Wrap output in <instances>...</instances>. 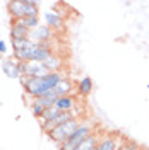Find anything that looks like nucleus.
I'll return each mask as SVG.
<instances>
[{"label": "nucleus", "instance_id": "f8f14e48", "mask_svg": "<svg viewBox=\"0 0 149 150\" xmlns=\"http://www.w3.org/2000/svg\"><path fill=\"white\" fill-rule=\"evenodd\" d=\"M57 99H58V96L55 94V91H48L45 96H41V97L34 99V103L39 104V106H43V108L47 109V108H53V106H55Z\"/></svg>", "mask_w": 149, "mask_h": 150}, {"label": "nucleus", "instance_id": "6e6552de", "mask_svg": "<svg viewBox=\"0 0 149 150\" xmlns=\"http://www.w3.org/2000/svg\"><path fill=\"white\" fill-rule=\"evenodd\" d=\"M9 12H10V17L14 19V21L26 19V0L9 2Z\"/></svg>", "mask_w": 149, "mask_h": 150}, {"label": "nucleus", "instance_id": "4be33fe9", "mask_svg": "<svg viewBox=\"0 0 149 150\" xmlns=\"http://www.w3.org/2000/svg\"><path fill=\"white\" fill-rule=\"evenodd\" d=\"M123 150H140V147L137 143H127V145H123Z\"/></svg>", "mask_w": 149, "mask_h": 150}, {"label": "nucleus", "instance_id": "1a4fd4ad", "mask_svg": "<svg viewBox=\"0 0 149 150\" xmlns=\"http://www.w3.org/2000/svg\"><path fill=\"white\" fill-rule=\"evenodd\" d=\"M43 17H45V24L52 29H60L64 26V19H62V16H60L58 12L47 10V12L43 14Z\"/></svg>", "mask_w": 149, "mask_h": 150}, {"label": "nucleus", "instance_id": "423d86ee", "mask_svg": "<svg viewBox=\"0 0 149 150\" xmlns=\"http://www.w3.org/2000/svg\"><path fill=\"white\" fill-rule=\"evenodd\" d=\"M2 72L5 74V77H9V79H21L22 77V72H21L19 63L14 62L12 58H7V60L2 62Z\"/></svg>", "mask_w": 149, "mask_h": 150}, {"label": "nucleus", "instance_id": "9b49d317", "mask_svg": "<svg viewBox=\"0 0 149 150\" xmlns=\"http://www.w3.org/2000/svg\"><path fill=\"white\" fill-rule=\"evenodd\" d=\"M72 89H74L72 80H69V79H65V77H64V79L57 84V87L53 89V91H55V94L58 96V97H65V96H70Z\"/></svg>", "mask_w": 149, "mask_h": 150}, {"label": "nucleus", "instance_id": "a211bd4d", "mask_svg": "<svg viewBox=\"0 0 149 150\" xmlns=\"http://www.w3.org/2000/svg\"><path fill=\"white\" fill-rule=\"evenodd\" d=\"M58 114H60V111L57 109L55 106H53V108H47L45 112H43V116H41V120H43V121H52V120H55Z\"/></svg>", "mask_w": 149, "mask_h": 150}, {"label": "nucleus", "instance_id": "aec40b11", "mask_svg": "<svg viewBox=\"0 0 149 150\" xmlns=\"http://www.w3.org/2000/svg\"><path fill=\"white\" fill-rule=\"evenodd\" d=\"M24 21H26V28H28L29 31H33L34 28L39 26V17H26Z\"/></svg>", "mask_w": 149, "mask_h": 150}, {"label": "nucleus", "instance_id": "f257e3e1", "mask_svg": "<svg viewBox=\"0 0 149 150\" xmlns=\"http://www.w3.org/2000/svg\"><path fill=\"white\" fill-rule=\"evenodd\" d=\"M62 79L64 77L60 72H52V74H48L47 77H41V79H26L24 77L21 82H22V87L26 89V92L31 97L38 99V97L45 96L48 91H53Z\"/></svg>", "mask_w": 149, "mask_h": 150}, {"label": "nucleus", "instance_id": "7ed1b4c3", "mask_svg": "<svg viewBox=\"0 0 149 150\" xmlns=\"http://www.w3.org/2000/svg\"><path fill=\"white\" fill-rule=\"evenodd\" d=\"M79 126H81V120H70V121H67V123H64V125H60V126H57L53 131H50L48 137L55 142L57 145H60V143H64L67 138H70V137L74 135V131L77 130Z\"/></svg>", "mask_w": 149, "mask_h": 150}, {"label": "nucleus", "instance_id": "f3484780", "mask_svg": "<svg viewBox=\"0 0 149 150\" xmlns=\"http://www.w3.org/2000/svg\"><path fill=\"white\" fill-rule=\"evenodd\" d=\"M26 17H39V7L34 0H26Z\"/></svg>", "mask_w": 149, "mask_h": 150}, {"label": "nucleus", "instance_id": "412c9836", "mask_svg": "<svg viewBox=\"0 0 149 150\" xmlns=\"http://www.w3.org/2000/svg\"><path fill=\"white\" fill-rule=\"evenodd\" d=\"M31 111H33V114H34L36 118H41V116H43V112H45V108L33 101V104H31Z\"/></svg>", "mask_w": 149, "mask_h": 150}, {"label": "nucleus", "instance_id": "4468645a", "mask_svg": "<svg viewBox=\"0 0 149 150\" xmlns=\"http://www.w3.org/2000/svg\"><path fill=\"white\" fill-rule=\"evenodd\" d=\"M93 79L91 77H82L79 82H77V91H79V94L82 96V97H86V96H89V94L93 92Z\"/></svg>", "mask_w": 149, "mask_h": 150}, {"label": "nucleus", "instance_id": "9d476101", "mask_svg": "<svg viewBox=\"0 0 149 150\" xmlns=\"http://www.w3.org/2000/svg\"><path fill=\"white\" fill-rule=\"evenodd\" d=\"M55 108L60 112H70L75 108V101L72 96H65V97H58L55 103Z\"/></svg>", "mask_w": 149, "mask_h": 150}, {"label": "nucleus", "instance_id": "0eeeda50", "mask_svg": "<svg viewBox=\"0 0 149 150\" xmlns=\"http://www.w3.org/2000/svg\"><path fill=\"white\" fill-rule=\"evenodd\" d=\"M10 36H12V39H26V38H29V29L26 28V21L24 19L12 21Z\"/></svg>", "mask_w": 149, "mask_h": 150}, {"label": "nucleus", "instance_id": "f03ea898", "mask_svg": "<svg viewBox=\"0 0 149 150\" xmlns=\"http://www.w3.org/2000/svg\"><path fill=\"white\" fill-rule=\"evenodd\" d=\"M91 135H93V128H91V125H89V123H81V126L74 131V135H72L70 138H67L64 143H60L58 149L60 150H75L82 142L87 140Z\"/></svg>", "mask_w": 149, "mask_h": 150}, {"label": "nucleus", "instance_id": "20e7f679", "mask_svg": "<svg viewBox=\"0 0 149 150\" xmlns=\"http://www.w3.org/2000/svg\"><path fill=\"white\" fill-rule=\"evenodd\" d=\"M19 67H21V72L26 79H41V77H47L48 74H52L43 62H36V60L19 63Z\"/></svg>", "mask_w": 149, "mask_h": 150}, {"label": "nucleus", "instance_id": "6ab92c4d", "mask_svg": "<svg viewBox=\"0 0 149 150\" xmlns=\"http://www.w3.org/2000/svg\"><path fill=\"white\" fill-rule=\"evenodd\" d=\"M31 45V39L26 38V39H12V48H14V51H21V50H24V48H28Z\"/></svg>", "mask_w": 149, "mask_h": 150}, {"label": "nucleus", "instance_id": "2eb2a0df", "mask_svg": "<svg viewBox=\"0 0 149 150\" xmlns=\"http://www.w3.org/2000/svg\"><path fill=\"white\" fill-rule=\"evenodd\" d=\"M45 67H47L50 72H58V70L62 68V58L57 55V53H53V55L45 62Z\"/></svg>", "mask_w": 149, "mask_h": 150}, {"label": "nucleus", "instance_id": "39448f33", "mask_svg": "<svg viewBox=\"0 0 149 150\" xmlns=\"http://www.w3.org/2000/svg\"><path fill=\"white\" fill-rule=\"evenodd\" d=\"M53 36V29L48 28L47 24H39L38 28H34L33 31H29V39L36 45H45L48 43Z\"/></svg>", "mask_w": 149, "mask_h": 150}, {"label": "nucleus", "instance_id": "5701e85b", "mask_svg": "<svg viewBox=\"0 0 149 150\" xmlns=\"http://www.w3.org/2000/svg\"><path fill=\"white\" fill-rule=\"evenodd\" d=\"M5 51H7V45H5V41L0 39V53H5Z\"/></svg>", "mask_w": 149, "mask_h": 150}, {"label": "nucleus", "instance_id": "dca6fc26", "mask_svg": "<svg viewBox=\"0 0 149 150\" xmlns=\"http://www.w3.org/2000/svg\"><path fill=\"white\" fill-rule=\"evenodd\" d=\"M98 143H100V138H98V135H94V133H93L87 140L82 142V143H81L75 150H96Z\"/></svg>", "mask_w": 149, "mask_h": 150}, {"label": "nucleus", "instance_id": "ddd939ff", "mask_svg": "<svg viewBox=\"0 0 149 150\" xmlns=\"http://www.w3.org/2000/svg\"><path fill=\"white\" fill-rule=\"evenodd\" d=\"M117 147H118L117 137L115 135H105L101 140H100L96 150H117Z\"/></svg>", "mask_w": 149, "mask_h": 150}]
</instances>
